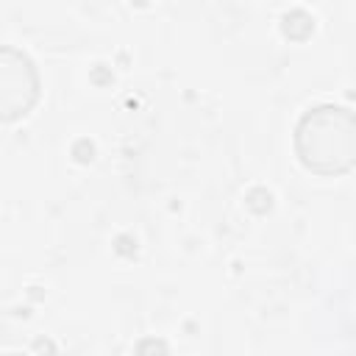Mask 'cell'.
Here are the masks:
<instances>
[{"label": "cell", "mask_w": 356, "mask_h": 356, "mask_svg": "<svg viewBox=\"0 0 356 356\" xmlns=\"http://www.w3.org/2000/svg\"><path fill=\"white\" fill-rule=\"evenodd\" d=\"M36 97V75L31 61L14 50H0V120L28 111Z\"/></svg>", "instance_id": "obj_2"}, {"label": "cell", "mask_w": 356, "mask_h": 356, "mask_svg": "<svg viewBox=\"0 0 356 356\" xmlns=\"http://www.w3.org/2000/svg\"><path fill=\"white\" fill-rule=\"evenodd\" d=\"M350 117L342 108H320L298 128V147L309 167L331 172L350 164Z\"/></svg>", "instance_id": "obj_1"}]
</instances>
